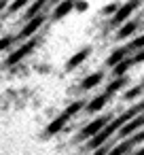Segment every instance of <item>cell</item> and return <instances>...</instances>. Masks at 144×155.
<instances>
[{"instance_id": "4fadbf2b", "label": "cell", "mask_w": 144, "mask_h": 155, "mask_svg": "<svg viewBox=\"0 0 144 155\" xmlns=\"http://www.w3.org/2000/svg\"><path fill=\"white\" fill-rule=\"evenodd\" d=\"M28 2H26V0H17V2H13L11 5V11H19V9H24Z\"/></svg>"}, {"instance_id": "7a4b0ae2", "label": "cell", "mask_w": 144, "mask_h": 155, "mask_svg": "<svg viewBox=\"0 0 144 155\" xmlns=\"http://www.w3.org/2000/svg\"><path fill=\"white\" fill-rule=\"evenodd\" d=\"M36 45H38V41L36 38H30V41H26L24 45H19L15 51H11V55L7 58V66H15V64H19L30 51H34L36 49Z\"/></svg>"}, {"instance_id": "6da1fadb", "label": "cell", "mask_w": 144, "mask_h": 155, "mask_svg": "<svg viewBox=\"0 0 144 155\" xmlns=\"http://www.w3.org/2000/svg\"><path fill=\"white\" fill-rule=\"evenodd\" d=\"M81 108H83V102H78V100H76V102H70V106H66V108H64V110H62L47 127H45V136H55V134H59V132L66 127L68 119H70L72 115H76Z\"/></svg>"}, {"instance_id": "277c9868", "label": "cell", "mask_w": 144, "mask_h": 155, "mask_svg": "<svg viewBox=\"0 0 144 155\" xmlns=\"http://www.w3.org/2000/svg\"><path fill=\"white\" fill-rule=\"evenodd\" d=\"M43 24H45V15L40 13L38 17H34V19H30V21H26V24L21 26V30H19V34H17V38H21V41H24V38H28V41H30V36H32V34H36V32L40 30V26H43Z\"/></svg>"}, {"instance_id": "52a82bcc", "label": "cell", "mask_w": 144, "mask_h": 155, "mask_svg": "<svg viewBox=\"0 0 144 155\" xmlns=\"http://www.w3.org/2000/svg\"><path fill=\"white\" fill-rule=\"evenodd\" d=\"M136 7H138V5H133V2H131V5H123V7H119V11H117V15H114V19H112V24L125 21V19H127V15H129Z\"/></svg>"}, {"instance_id": "5bb4252c", "label": "cell", "mask_w": 144, "mask_h": 155, "mask_svg": "<svg viewBox=\"0 0 144 155\" xmlns=\"http://www.w3.org/2000/svg\"><path fill=\"white\" fill-rule=\"evenodd\" d=\"M91 155H106V149H104V147H102V149H98V151H93V153H91Z\"/></svg>"}, {"instance_id": "8992f818", "label": "cell", "mask_w": 144, "mask_h": 155, "mask_svg": "<svg viewBox=\"0 0 144 155\" xmlns=\"http://www.w3.org/2000/svg\"><path fill=\"white\" fill-rule=\"evenodd\" d=\"M72 9H74V5L68 2V0H66V2H59V5L55 7V11H53V19H62V17H66Z\"/></svg>"}, {"instance_id": "8fae6325", "label": "cell", "mask_w": 144, "mask_h": 155, "mask_svg": "<svg viewBox=\"0 0 144 155\" xmlns=\"http://www.w3.org/2000/svg\"><path fill=\"white\" fill-rule=\"evenodd\" d=\"M133 30H136V21H129V24H125V26L119 30V38H125V36H129Z\"/></svg>"}, {"instance_id": "ba28073f", "label": "cell", "mask_w": 144, "mask_h": 155, "mask_svg": "<svg viewBox=\"0 0 144 155\" xmlns=\"http://www.w3.org/2000/svg\"><path fill=\"white\" fill-rule=\"evenodd\" d=\"M102 79H104V74H102V72H93V74L85 77V79L81 81V87H83V89H91V87H95Z\"/></svg>"}, {"instance_id": "9a60e30c", "label": "cell", "mask_w": 144, "mask_h": 155, "mask_svg": "<svg viewBox=\"0 0 144 155\" xmlns=\"http://www.w3.org/2000/svg\"><path fill=\"white\" fill-rule=\"evenodd\" d=\"M5 9H7V2H5V0H0V13H2Z\"/></svg>"}, {"instance_id": "5b68a950", "label": "cell", "mask_w": 144, "mask_h": 155, "mask_svg": "<svg viewBox=\"0 0 144 155\" xmlns=\"http://www.w3.org/2000/svg\"><path fill=\"white\" fill-rule=\"evenodd\" d=\"M89 53H91V47H83V49H78V51L66 62V70H74L78 64H83V62L89 58Z\"/></svg>"}, {"instance_id": "30bf717a", "label": "cell", "mask_w": 144, "mask_h": 155, "mask_svg": "<svg viewBox=\"0 0 144 155\" xmlns=\"http://www.w3.org/2000/svg\"><path fill=\"white\" fill-rule=\"evenodd\" d=\"M106 98H108V94H100V96H95L93 100H91V104L87 106V110H91V113H95V110H100L104 104H106Z\"/></svg>"}, {"instance_id": "9c48e42d", "label": "cell", "mask_w": 144, "mask_h": 155, "mask_svg": "<svg viewBox=\"0 0 144 155\" xmlns=\"http://www.w3.org/2000/svg\"><path fill=\"white\" fill-rule=\"evenodd\" d=\"M43 7H45L43 0H38V2H34V5H30V9H28V13H26V21H30V19H34V17H38V15H40V11H43Z\"/></svg>"}, {"instance_id": "3957f363", "label": "cell", "mask_w": 144, "mask_h": 155, "mask_svg": "<svg viewBox=\"0 0 144 155\" xmlns=\"http://www.w3.org/2000/svg\"><path fill=\"white\" fill-rule=\"evenodd\" d=\"M108 123H110V117H100V119H93L91 123H87V125L81 130V134H78V136H81V138H89V140H91V138H93V136H98V134H100V132H102Z\"/></svg>"}, {"instance_id": "7c38bea8", "label": "cell", "mask_w": 144, "mask_h": 155, "mask_svg": "<svg viewBox=\"0 0 144 155\" xmlns=\"http://www.w3.org/2000/svg\"><path fill=\"white\" fill-rule=\"evenodd\" d=\"M15 41H17V36H2L0 38V51H5L7 47H11Z\"/></svg>"}]
</instances>
